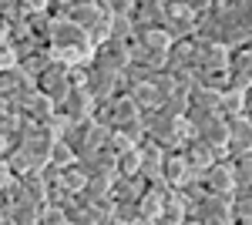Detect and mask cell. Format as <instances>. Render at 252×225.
I'll return each instance as SVG.
<instances>
[{
  "label": "cell",
  "instance_id": "d4e9b609",
  "mask_svg": "<svg viewBox=\"0 0 252 225\" xmlns=\"http://www.w3.org/2000/svg\"><path fill=\"white\" fill-rule=\"evenodd\" d=\"M128 97L135 101L141 111H152V108H158V104H161V94H158V88L152 84V81H138L135 88L128 91Z\"/></svg>",
  "mask_w": 252,
  "mask_h": 225
},
{
  "label": "cell",
  "instance_id": "8d00e7d4",
  "mask_svg": "<svg viewBox=\"0 0 252 225\" xmlns=\"http://www.w3.org/2000/svg\"><path fill=\"white\" fill-rule=\"evenodd\" d=\"M40 225H67V212H64L61 205H44Z\"/></svg>",
  "mask_w": 252,
  "mask_h": 225
},
{
  "label": "cell",
  "instance_id": "9c48e42d",
  "mask_svg": "<svg viewBox=\"0 0 252 225\" xmlns=\"http://www.w3.org/2000/svg\"><path fill=\"white\" fill-rule=\"evenodd\" d=\"M165 192H168V182H152L145 188V195L138 198V212H141V225H158L161 215H165Z\"/></svg>",
  "mask_w": 252,
  "mask_h": 225
},
{
  "label": "cell",
  "instance_id": "7a4b0ae2",
  "mask_svg": "<svg viewBox=\"0 0 252 225\" xmlns=\"http://www.w3.org/2000/svg\"><path fill=\"white\" fill-rule=\"evenodd\" d=\"M192 225H232L235 212H232V195H222V192H209L198 205L189 208V219Z\"/></svg>",
  "mask_w": 252,
  "mask_h": 225
},
{
  "label": "cell",
  "instance_id": "6da1fadb",
  "mask_svg": "<svg viewBox=\"0 0 252 225\" xmlns=\"http://www.w3.org/2000/svg\"><path fill=\"white\" fill-rule=\"evenodd\" d=\"M47 44H51L54 57L64 61V64L91 61V54H94V40H91V34H88L81 24L67 20L64 14L51 20V37H47Z\"/></svg>",
  "mask_w": 252,
  "mask_h": 225
},
{
  "label": "cell",
  "instance_id": "4fadbf2b",
  "mask_svg": "<svg viewBox=\"0 0 252 225\" xmlns=\"http://www.w3.org/2000/svg\"><path fill=\"white\" fill-rule=\"evenodd\" d=\"M229 54H232V47L198 37V71H222V67H229Z\"/></svg>",
  "mask_w": 252,
  "mask_h": 225
},
{
  "label": "cell",
  "instance_id": "d6986e66",
  "mask_svg": "<svg viewBox=\"0 0 252 225\" xmlns=\"http://www.w3.org/2000/svg\"><path fill=\"white\" fill-rule=\"evenodd\" d=\"M111 175H94V178H88L84 188L78 192V202L81 205H94V202H104V198H111Z\"/></svg>",
  "mask_w": 252,
  "mask_h": 225
},
{
  "label": "cell",
  "instance_id": "836d02e7",
  "mask_svg": "<svg viewBox=\"0 0 252 225\" xmlns=\"http://www.w3.org/2000/svg\"><path fill=\"white\" fill-rule=\"evenodd\" d=\"M198 84H205V88H215V91H225V88H232V81H229V67H222V71H198Z\"/></svg>",
  "mask_w": 252,
  "mask_h": 225
},
{
  "label": "cell",
  "instance_id": "1f68e13d",
  "mask_svg": "<svg viewBox=\"0 0 252 225\" xmlns=\"http://www.w3.org/2000/svg\"><path fill=\"white\" fill-rule=\"evenodd\" d=\"M232 178L235 185H252V151L232 155Z\"/></svg>",
  "mask_w": 252,
  "mask_h": 225
},
{
  "label": "cell",
  "instance_id": "ac0fdd59",
  "mask_svg": "<svg viewBox=\"0 0 252 225\" xmlns=\"http://www.w3.org/2000/svg\"><path fill=\"white\" fill-rule=\"evenodd\" d=\"M182 151H185V158L192 161V168H198V171L209 168L215 158H222V155H219V151H215L212 145H209V141L202 138V134H192V138H189V141L182 145Z\"/></svg>",
  "mask_w": 252,
  "mask_h": 225
},
{
  "label": "cell",
  "instance_id": "e575fe53",
  "mask_svg": "<svg viewBox=\"0 0 252 225\" xmlns=\"http://www.w3.org/2000/svg\"><path fill=\"white\" fill-rule=\"evenodd\" d=\"M74 158H78L74 148H71L64 138H58V141H54V148H51V158H47V161H54V165H71Z\"/></svg>",
  "mask_w": 252,
  "mask_h": 225
},
{
  "label": "cell",
  "instance_id": "d6a6232c",
  "mask_svg": "<svg viewBox=\"0 0 252 225\" xmlns=\"http://www.w3.org/2000/svg\"><path fill=\"white\" fill-rule=\"evenodd\" d=\"M118 175H141V148H128L118 155Z\"/></svg>",
  "mask_w": 252,
  "mask_h": 225
},
{
  "label": "cell",
  "instance_id": "8fae6325",
  "mask_svg": "<svg viewBox=\"0 0 252 225\" xmlns=\"http://www.w3.org/2000/svg\"><path fill=\"white\" fill-rule=\"evenodd\" d=\"M168 71H198V37H178L168 47Z\"/></svg>",
  "mask_w": 252,
  "mask_h": 225
},
{
  "label": "cell",
  "instance_id": "3957f363",
  "mask_svg": "<svg viewBox=\"0 0 252 225\" xmlns=\"http://www.w3.org/2000/svg\"><path fill=\"white\" fill-rule=\"evenodd\" d=\"M131 40H118V37H108L94 44V54H91V64L97 67H108V71H125L128 61H131Z\"/></svg>",
  "mask_w": 252,
  "mask_h": 225
},
{
  "label": "cell",
  "instance_id": "8992f818",
  "mask_svg": "<svg viewBox=\"0 0 252 225\" xmlns=\"http://www.w3.org/2000/svg\"><path fill=\"white\" fill-rule=\"evenodd\" d=\"M34 88H37V77L31 71H24V64H10V67L0 71V97L3 101H14L24 91H34Z\"/></svg>",
  "mask_w": 252,
  "mask_h": 225
},
{
  "label": "cell",
  "instance_id": "f35d334b",
  "mask_svg": "<svg viewBox=\"0 0 252 225\" xmlns=\"http://www.w3.org/2000/svg\"><path fill=\"white\" fill-rule=\"evenodd\" d=\"M17 7L24 10V14H31V10H44L47 0H17Z\"/></svg>",
  "mask_w": 252,
  "mask_h": 225
},
{
  "label": "cell",
  "instance_id": "ba28073f",
  "mask_svg": "<svg viewBox=\"0 0 252 225\" xmlns=\"http://www.w3.org/2000/svg\"><path fill=\"white\" fill-rule=\"evenodd\" d=\"M91 97L97 101H108V97H118L121 94V71H108V67H97L91 64V74H88V84H84Z\"/></svg>",
  "mask_w": 252,
  "mask_h": 225
},
{
  "label": "cell",
  "instance_id": "b9f144b4",
  "mask_svg": "<svg viewBox=\"0 0 252 225\" xmlns=\"http://www.w3.org/2000/svg\"><path fill=\"white\" fill-rule=\"evenodd\" d=\"M3 111H7V101H3V97H0V114H3Z\"/></svg>",
  "mask_w": 252,
  "mask_h": 225
},
{
  "label": "cell",
  "instance_id": "7402d4cb",
  "mask_svg": "<svg viewBox=\"0 0 252 225\" xmlns=\"http://www.w3.org/2000/svg\"><path fill=\"white\" fill-rule=\"evenodd\" d=\"M189 104H192V91H189V88H182V84H175L172 91L161 97L158 111H161V114H172V118H182V114L189 111Z\"/></svg>",
  "mask_w": 252,
  "mask_h": 225
},
{
  "label": "cell",
  "instance_id": "d590c367",
  "mask_svg": "<svg viewBox=\"0 0 252 225\" xmlns=\"http://www.w3.org/2000/svg\"><path fill=\"white\" fill-rule=\"evenodd\" d=\"M104 148H111L115 155H121V151H128V148H135V141L128 138L125 131H118V128H111V134H108V145Z\"/></svg>",
  "mask_w": 252,
  "mask_h": 225
},
{
  "label": "cell",
  "instance_id": "4316f807",
  "mask_svg": "<svg viewBox=\"0 0 252 225\" xmlns=\"http://www.w3.org/2000/svg\"><path fill=\"white\" fill-rule=\"evenodd\" d=\"M3 161L10 165V171H14V175H24V171H31V168H40L37 158H34L31 151L24 148V145H14V148L3 155Z\"/></svg>",
  "mask_w": 252,
  "mask_h": 225
},
{
  "label": "cell",
  "instance_id": "2e32d148",
  "mask_svg": "<svg viewBox=\"0 0 252 225\" xmlns=\"http://www.w3.org/2000/svg\"><path fill=\"white\" fill-rule=\"evenodd\" d=\"M229 121V155H246L252 151V121L246 114L225 118Z\"/></svg>",
  "mask_w": 252,
  "mask_h": 225
},
{
  "label": "cell",
  "instance_id": "ffe728a7",
  "mask_svg": "<svg viewBox=\"0 0 252 225\" xmlns=\"http://www.w3.org/2000/svg\"><path fill=\"white\" fill-rule=\"evenodd\" d=\"M185 219H189V202L182 198L178 188L168 185V192H165V215H161L158 225H182Z\"/></svg>",
  "mask_w": 252,
  "mask_h": 225
},
{
  "label": "cell",
  "instance_id": "5b68a950",
  "mask_svg": "<svg viewBox=\"0 0 252 225\" xmlns=\"http://www.w3.org/2000/svg\"><path fill=\"white\" fill-rule=\"evenodd\" d=\"M10 104H14V108H17L24 118H31V121H40V125H47V118L58 111V108H54V101H51L47 94L40 91V88H34V91H24L20 97H14Z\"/></svg>",
  "mask_w": 252,
  "mask_h": 225
},
{
  "label": "cell",
  "instance_id": "e0dca14e",
  "mask_svg": "<svg viewBox=\"0 0 252 225\" xmlns=\"http://www.w3.org/2000/svg\"><path fill=\"white\" fill-rule=\"evenodd\" d=\"M141 175L148 178V182H161V168H165V148L155 145L152 138H145L141 145Z\"/></svg>",
  "mask_w": 252,
  "mask_h": 225
},
{
  "label": "cell",
  "instance_id": "ab89813d",
  "mask_svg": "<svg viewBox=\"0 0 252 225\" xmlns=\"http://www.w3.org/2000/svg\"><path fill=\"white\" fill-rule=\"evenodd\" d=\"M10 178H14V171H10V165H7V161L0 158V192L7 188V182H10Z\"/></svg>",
  "mask_w": 252,
  "mask_h": 225
},
{
  "label": "cell",
  "instance_id": "cb8c5ba5",
  "mask_svg": "<svg viewBox=\"0 0 252 225\" xmlns=\"http://www.w3.org/2000/svg\"><path fill=\"white\" fill-rule=\"evenodd\" d=\"M20 182H24V192H27V198H34L40 205H47V175L40 168H31L20 175Z\"/></svg>",
  "mask_w": 252,
  "mask_h": 225
},
{
  "label": "cell",
  "instance_id": "74e56055",
  "mask_svg": "<svg viewBox=\"0 0 252 225\" xmlns=\"http://www.w3.org/2000/svg\"><path fill=\"white\" fill-rule=\"evenodd\" d=\"M135 3L138 0H104V7L111 14H135Z\"/></svg>",
  "mask_w": 252,
  "mask_h": 225
},
{
  "label": "cell",
  "instance_id": "7c38bea8",
  "mask_svg": "<svg viewBox=\"0 0 252 225\" xmlns=\"http://www.w3.org/2000/svg\"><path fill=\"white\" fill-rule=\"evenodd\" d=\"M198 175H202V171L192 168V161L185 158V151H182V148L165 151V168H161V178H165V182H168L172 188L185 185L189 178H198Z\"/></svg>",
  "mask_w": 252,
  "mask_h": 225
},
{
  "label": "cell",
  "instance_id": "60d3db41",
  "mask_svg": "<svg viewBox=\"0 0 252 225\" xmlns=\"http://www.w3.org/2000/svg\"><path fill=\"white\" fill-rule=\"evenodd\" d=\"M10 10H17V0H0V17L10 14Z\"/></svg>",
  "mask_w": 252,
  "mask_h": 225
},
{
  "label": "cell",
  "instance_id": "7bdbcfd3",
  "mask_svg": "<svg viewBox=\"0 0 252 225\" xmlns=\"http://www.w3.org/2000/svg\"><path fill=\"white\" fill-rule=\"evenodd\" d=\"M0 225H3V212H0Z\"/></svg>",
  "mask_w": 252,
  "mask_h": 225
},
{
  "label": "cell",
  "instance_id": "484cf974",
  "mask_svg": "<svg viewBox=\"0 0 252 225\" xmlns=\"http://www.w3.org/2000/svg\"><path fill=\"white\" fill-rule=\"evenodd\" d=\"M232 212H235V222L252 225V185L232 188Z\"/></svg>",
  "mask_w": 252,
  "mask_h": 225
},
{
  "label": "cell",
  "instance_id": "603a6c76",
  "mask_svg": "<svg viewBox=\"0 0 252 225\" xmlns=\"http://www.w3.org/2000/svg\"><path fill=\"white\" fill-rule=\"evenodd\" d=\"M40 212H44L40 202H34V198H20L17 205L7 212V222L10 225H40Z\"/></svg>",
  "mask_w": 252,
  "mask_h": 225
},
{
  "label": "cell",
  "instance_id": "52a82bcc",
  "mask_svg": "<svg viewBox=\"0 0 252 225\" xmlns=\"http://www.w3.org/2000/svg\"><path fill=\"white\" fill-rule=\"evenodd\" d=\"M202 185L209 188V192H222V195H232L235 188V178H232V155H222V158H215L209 168H202Z\"/></svg>",
  "mask_w": 252,
  "mask_h": 225
},
{
  "label": "cell",
  "instance_id": "5bb4252c",
  "mask_svg": "<svg viewBox=\"0 0 252 225\" xmlns=\"http://www.w3.org/2000/svg\"><path fill=\"white\" fill-rule=\"evenodd\" d=\"M81 168L88 171V178H94V175H118V155L111 148H97V151H88V155H78Z\"/></svg>",
  "mask_w": 252,
  "mask_h": 225
},
{
  "label": "cell",
  "instance_id": "9a60e30c",
  "mask_svg": "<svg viewBox=\"0 0 252 225\" xmlns=\"http://www.w3.org/2000/svg\"><path fill=\"white\" fill-rule=\"evenodd\" d=\"M229 81H232V88H242V91L252 88V54L246 47H232V54H229Z\"/></svg>",
  "mask_w": 252,
  "mask_h": 225
},
{
  "label": "cell",
  "instance_id": "44dd1931",
  "mask_svg": "<svg viewBox=\"0 0 252 225\" xmlns=\"http://www.w3.org/2000/svg\"><path fill=\"white\" fill-rule=\"evenodd\" d=\"M198 134H202V138H205V141H209L219 155H229V121H225L222 114H215V118Z\"/></svg>",
  "mask_w": 252,
  "mask_h": 225
},
{
  "label": "cell",
  "instance_id": "f1b7e54d",
  "mask_svg": "<svg viewBox=\"0 0 252 225\" xmlns=\"http://www.w3.org/2000/svg\"><path fill=\"white\" fill-rule=\"evenodd\" d=\"M54 61H58V57H54V51H51V44H47V47H40V51H34L31 57H24V61H17V64H24V71H31V74L37 77L40 71H44V67H51Z\"/></svg>",
  "mask_w": 252,
  "mask_h": 225
},
{
  "label": "cell",
  "instance_id": "f546056e",
  "mask_svg": "<svg viewBox=\"0 0 252 225\" xmlns=\"http://www.w3.org/2000/svg\"><path fill=\"white\" fill-rule=\"evenodd\" d=\"M61 182H64V185L71 188V192H74V195H78L81 188H84V182H88V171L81 168V161L78 158H74V161H71V165H64V168H61V175H58Z\"/></svg>",
  "mask_w": 252,
  "mask_h": 225
},
{
  "label": "cell",
  "instance_id": "83f0119b",
  "mask_svg": "<svg viewBox=\"0 0 252 225\" xmlns=\"http://www.w3.org/2000/svg\"><path fill=\"white\" fill-rule=\"evenodd\" d=\"M246 111V91L242 88H225L222 91V118H235Z\"/></svg>",
  "mask_w": 252,
  "mask_h": 225
},
{
  "label": "cell",
  "instance_id": "277c9868",
  "mask_svg": "<svg viewBox=\"0 0 252 225\" xmlns=\"http://www.w3.org/2000/svg\"><path fill=\"white\" fill-rule=\"evenodd\" d=\"M54 108L64 118H71V121H84V118L94 114V97H91V91L84 84H71V91L64 94L61 101H54Z\"/></svg>",
  "mask_w": 252,
  "mask_h": 225
},
{
  "label": "cell",
  "instance_id": "30bf717a",
  "mask_svg": "<svg viewBox=\"0 0 252 225\" xmlns=\"http://www.w3.org/2000/svg\"><path fill=\"white\" fill-rule=\"evenodd\" d=\"M37 88H40L44 94H47L51 101H61L64 94L71 91V77H67V64H64V61H54L51 67H44V71L37 74Z\"/></svg>",
  "mask_w": 252,
  "mask_h": 225
},
{
  "label": "cell",
  "instance_id": "4dcf8cb0",
  "mask_svg": "<svg viewBox=\"0 0 252 225\" xmlns=\"http://www.w3.org/2000/svg\"><path fill=\"white\" fill-rule=\"evenodd\" d=\"M138 40H141L148 51H168L175 37L168 34V31H165V27H148V31H145V34H141Z\"/></svg>",
  "mask_w": 252,
  "mask_h": 225
}]
</instances>
